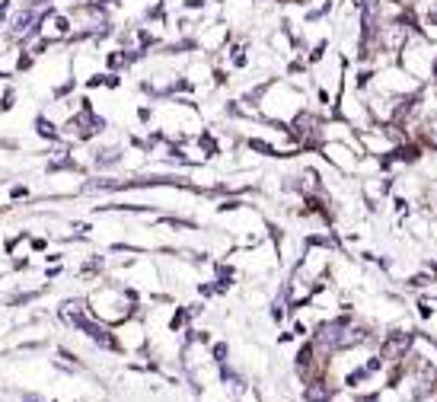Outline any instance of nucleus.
Wrapping results in <instances>:
<instances>
[{"instance_id":"39448f33","label":"nucleus","mask_w":437,"mask_h":402,"mask_svg":"<svg viewBox=\"0 0 437 402\" xmlns=\"http://www.w3.org/2000/svg\"><path fill=\"white\" fill-rule=\"evenodd\" d=\"M412 357L418 364L437 367V335H431L428 329H415V335H412Z\"/></svg>"},{"instance_id":"f257e3e1","label":"nucleus","mask_w":437,"mask_h":402,"mask_svg":"<svg viewBox=\"0 0 437 402\" xmlns=\"http://www.w3.org/2000/svg\"><path fill=\"white\" fill-rule=\"evenodd\" d=\"M399 64H402L418 83L428 86L431 77H434V67H437V42H431L421 32H412V38L405 42L402 55H399Z\"/></svg>"},{"instance_id":"f03ea898","label":"nucleus","mask_w":437,"mask_h":402,"mask_svg":"<svg viewBox=\"0 0 437 402\" xmlns=\"http://www.w3.org/2000/svg\"><path fill=\"white\" fill-rule=\"evenodd\" d=\"M367 89H380V93H386V96H415L424 89V83H418L415 77L396 61V64H386V67L373 70V80Z\"/></svg>"},{"instance_id":"20e7f679","label":"nucleus","mask_w":437,"mask_h":402,"mask_svg":"<svg viewBox=\"0 0 437 402\" xmlns=\"http://www.w3.org/2000/svg\"><path fill=\"white\" fill-rule=\"evenodd\" d=\"M316 153L326 160V166H332L341 176H358L361 157H364L361 144H348V140H322Z\"/></svg>"},{"instance_id":"7ed1b4c3","label":"nucleus","mask_w":437,"mask_h":402,"mask_svg":"<svg viewBox=\"0 0 437 402\" xmlns=\"http://www.w3.org/2000/svg\"><path fill=\"white\" fill-rule=\"evenodd\" d=\"M71 23H74L71 42H80V38H103L112 32V23H109V16H106L103 4H77L71 10Z\"/></svg>"},{"instance_id":"0eeeda50","label":"nucleus","mask_w":437,"mask_h":402,"mask_svg":"<svg viewBox=\"0 0 437 402\" xmlns=\"http://www.w3.org/2000/svg\"><path fill=\"white\" fill-rule=\"evenodd\" d=\"M118 160H122V150H118V147H109V150H99L96 153V166H99V169H106V166H115Z\"/></svg>"},{"instance_id":"423d86ee","label":"nucleus","mask_w":437,"mask_h":402,"mask_svg":"<svg viewBox=\"0 0 437 402\" xmlns=\"http://www.w3.org/2000/svg\"><path fill=\"white\" fill-rule=\"evenodd\" d=\"M418 144L424 147V150H437V108H434V115H431L428 121H424V128H421V140Z\"/></svg>"}]
</instances>
